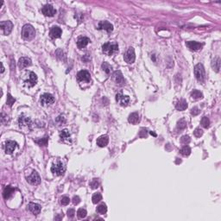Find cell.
Instances as JSON below:
<instances>
[{
	"label": "cell",
	"mask_w": 221,
	"mask_h": 221,
	"mask_svg": "<svg viewBox=\"0 0 221 221\" xmlns=\"http://www.w3.org/2000/svg\"><path fill=\"white\" fill-rule=\"evenodd\" d=\"M77 80L79 81L89 82L91 81V74L87 70H81L77 74Z\"/></svg>",
	"instance_id": "obj_9"
},
{
	"label": "cell",
	"mask_w": 221,
	"mask_h": 221,
	"mask_svg": "<svg viewBox=\"0 0 221 221\" xmlns=\"http://www.w3.org/2000/svg\"><path fill=\"white\" fill-rule=\"evenodd\" d=\"M108 142H109V138L106 135L101 136L97 139V145H98L99 147H105L108 144Z\"/></svg>",
	"instance_id": "obj_22"
},
{
	"label": "cell",
	"mask_w": 221,
	"mask_h": 221,
	"mask_svg": "<svg viewBox=\"0 0 221 221\" xmlns=\"http://www.w3.org/2000/svg\"><path fill=\"white\" fill-rule=\"evenodd\" d=\"M200 124H201V125H202L204 128H208L209 125H210V120L208 119V118L203 117L202 119H201V121H200Z\"/></svg>",
	"instance_id": "obj_34"
},
{
	"label": "cell",
	"mask_w": 221,
	"mask_h": 221,
	"mask_svg": "<svg viewBox=\"0 0 221 221\" xmlns=\"http://www.w3.org/2000/svg\"><path fill=\"white\" fill-rule=\"evenodd\" d=\"M89 43H90V39L88 37H85V36L80 37L77 41V46L80 49H82V48H86L88 45Z\"/></svg>",
	"instance_id": "obj_20"
},
{
	"label": "cell",
	"mask_w": 221,
	"mask_h": 221,
	"mask_svg": "<svg viewBox=\"0 0 221 221\" xmlns=\"http://www.w3.org/2000/svg\"><path fill=\"white\" fill-rule=\"evenodd\" d=\"M213 67L215 69L216 72L220 71V58H217V59L213 60Z\"/></svg>",
	"instance_id": "obj_29"
},
{
	"label": "cell",
	"mask_w": 221,
	"mask_h": 221,
	"mask_svg": "<svg viewBox=\"0 0 221 221\" xmlns=\"http://www.w3.org/2000/svg\"><path fill=\"white\" fill-rule=\"evenodd\" d=\"M18 123H19L20 127H28V126H30L31 120L30 118H28L24 115H22L18 118Z\"/></svg>",
	"instance_id": "obj_15"
},
{
	"label": "cell",
	"mask_w": 221,
	"mask_h": 221,
	"mask_svg": "<svg viewBox=\"0 0 221 221\" xmlns=\"http://www.w3.org/2000/svg\"><path fill=\"white\" fill-rule=\"evenodd\" d=\"M147 135H148V131H147L146 129H142V130H141V131L139 132V136H140V137H142V138L146 137V136H147Z\"/></svg>",
	"instance_id": "obj_42"
},
{
	"label": "cell",
	"mask_w": 221,
	"mask_h": 221,
	"mask_svg": "<svg viewBox=\"0 0 221 221\" xmlns=\"http://www.w3.org/2000/svg\"><path fill=\"white\" fill-rule=\"evenodd\" d=\"M194 75L197 81H199L200 82H204L206 78V73L202 64H197L194 67Z\"/></svg>",
	"instance_id": "obj_4"
},
{
	"label": "cell",
	"mask_w": 221,
	"mask_h": 221,
	"mask_svg": "<svg viewBox=\"0 0 221 221\" xmlns=\"http://www.w3.org/2000/svg\"><path fill=\"white\" fill-rule=\"evenodd\" d=\"M36 143H38L39 145H47V143H48V137L45 136L43 138H41V139H39V140H36Z\"/></svg>",
	"instance_id": "obj_39"
},
{
	"label": "cell",
	"mask_w": 221,
	"mask_h": 221,
	"mask_svg": "<svg viewBox=\"0 0 221 221\" xmlns=\"http://www.w3.org/2000/svg\"><path fill=\"white\" fill-rule=\"evenodd\" d=\"M193 134H194V136H195L196 137H200V136H202V134H203V131H202L200 128H197V129H195V131H193Z\"/></svg>",
	"instance_id": "obj_41"
},
{
	"label": "cell",
	"mask_w": 221,
	"mask_h": 221,
	"mask_svg": "<svg viewBox=\"0 0 221 221\" xmlns=\"http://www.w3.org/2000/svg\"><path fill=\"white\" fill-rule=\"evenodd\" d=\"M98 30H105L108 33H111L113 30V25L107 21H101L98 25Z\"/></svg>",
	"instance_id": "obj_12"
},
{
	"label": "cell",
	"mask_w": 221,
	"mask_h": 221,
	"mask_svg": "<svg viewBox=\"0 0 221 221\" xmlns=\"http://www.w3.org/2000/svg\"><path fill=\"white\" fill-rule=\"evenodd\" d=\"M176 108L178 111H184L187 108V103L185 99H181L180 100L176 105Z\"/></svg>",
	"instance_id": "obj_25"
},
{
	"label": "cell",
	"mask_w": 221,
	"mask_h": 221,
	"mask_svg": "<svg viewBox=\"0 0 221 221\" xmlns=\"http://www.w3.org/2000/svg\"><path fill=\"white\" fill-rule=\"evenodd\" d=\"M87 213L86 209H84V208H80V209L77 211V216H78V218H80V219L85 218V217L87 216Z\"/></svg>",
	"instance_id": "obj_33"
},
{
	"label": "cell",
	"mask_w": 221,
	"mask_h": 221,
	"mask_svg": "<svg viewBox=\"0 0 221 221\" xmlns=\"http://www.w3.org/2000/svg\"><path fill=\"white\" fill-rule=\"evenodd\" d=\"M180 154H181L182 156H189L190 153H191V149H190V147H188V146H184V147L180 149Z\"/></svg>",
	"instance_id": "obj_28"
},
{
	"label": "cell",
	"mask_w": 221,
	"mask_h": 221,
	"mask_svg": "<svg viewBox=\"0 0 221 221\" xmlns=\"http://www.w3.org/2000/svg\"><path fill=\"white\" fill-rule=\"evenodd\" d=\"M74 214H75V212H74V209H69V210L67 211V216H68L69 218H73V217L74 216Z\"/></svg>",
	"instance_id": "obj_46"
},
{
	"label": "cell",
	"mask_w": 221,
	"mask_h": 221,
	"mask_svg": "<svg viewBox=\"0 0 221 221\" xmlns=\"http://www.w3.org/2000/svg\"><path fill=\"white\" fill-rule=\"evenodd\" d=\"M60 137L63 141H70V133H69V131L67 130V129L61 131L60 132Z\"/></svg>",
	"instance_id": "obj_26"
},
{
	"label": "cell",
	"mask_w": 221,
	"mask_h": 221,
	"mask_svg": "<svg viewBox=\"0 0 221 221\" xmlns=\"http://www.w3.org/2000/svg\"><path fill=\"white\" fill-rule=\"evenodd\" d=\"M69 202H70V199H69L68 197H67V196L62 197V198H61V203L63 206H67V205H68V204H69Z\"/></svg>",
	"instance_id": "obj_40"
},
{
	"label": "cell",
	"mask_w": 221,
	"mask_h": 221,
	"mask_svg": "<svg viewBox=\"0 0 221 221\" xmlns=\"http://www.w3.org/2000/svg\"><path fill=\"white\" fill-rule=\"evenodd\" d=\"M65 118H64V117H62V116H59L57 118H56V122H58L59 124H63V123H65Z\"/></svg>",
	"instance_id": "obj_45"
},
{
	"label": "cell",
	"mask_w": 221,
	"mask_h": 221,
	"mask_svg": "<svg viewBox=\"0 0 221 221\" xmlns=\"http://www.w3.org/2000/svg\"><path fill=\"white\" fill-rule=\"evenodd\" d=\"M112 77H113V80L115 81L116 83H118V84H119V85H123V84L125 83L124 76H123V74H122V73H121L120 71H116V72L113 74Z\"/></svg>",
	"instance_id": "obj_19"
},
{
	"label": "cell",
	"mask_w": 221,
	"mask_h": 221,
	"mask_svg": "<svg viewBox=\"0 0 221 221\" xmlns=\"http://www.w3.org/2000/svg\"><path fill=\"white\" fill-rule=\"evenodd\" d=\"M97 212L100 214H105L106 212H107V207L105 204H102V205H99L98 207H97Z\"/></svg>",
	"instance_id": "obj_31"
},
{
	"label": "cell",
	"mask_w": 221,
	"mask_h": 221,
	"mask_svg": "<svg viewBox=\"0 0 221 221\" xmlns=\"http://www.w3.org/2000/svg\"><path fill=\"white\" fill-rule=\"evenodd\" d=\"M15 101H16V99L9 93V94L7 95V104H8V105L12 106V105L15 103Z\"/></svg>",
	"instance_id": "obj_36"
},
{
	"label": "cell",
	"mask_w": 221,
	"mask_h": 221,
	"mask_svg": "<svg viewBox=\"0 0 221 221\" xmlns=\"http://www.w3.org/2000/svg\"><path fill=\"white\" fill-rule=\"evenodd\" d=\"M187 127V122L185 119H180L178 123H177V129L179 130H184Z\"/></svg>",
	"instance_id": "obj_32"
},
{
	"label": "cell",
	"mask_w": 221,
	"mask_h": 221,
	"mask_svg": "<svg viewBox=\"0 0 221 221\" xmlns=\"http://www.w3.org/2000/svg\"><path fill=\"white\" fill-rule=\"evenodd\" d=\"M150 134H151V135H153V136H156V134H155L154 132H150Z\"/></svg>",
	"instance_id": "obj_48"
},
{
	"label": "cell",
	"mask_w": 221,
	"mask_h": 221,
	"mask_svg": "<svg viewBox=\"0 0 221 221\" xmlns=\"http://www.w3.org/2000/svg\"><path fill=\"white\" fill-rule=\"evenodd\" d=\"M61 33H62V31H61V28H59V27H57V26H54V27H52V29L50 30L49 35H50V36H51L52 38L55 39V38L61 37Z\"/></svg>",
	"instance_id": "obj_16"
},
{
	"label": "cell",
	"mask_w": 221,
	"mask_h": 221,
	"mask_svg": "<svg viewBox=\"0 0 221 221\" xmlns=\"http://www.w3.org/2000/svg\"><path fill=\"white\" fill-rule=\"evenodd\" d=\"M102 68H103V70H104L106 74H110V72H111V70H112V67H111L107 62H104V63L102 64Z\"/></svg>",
	"instance_id": "obj_35"
},
{
	"label": "cell",
	"mask_w": 221,
	"mask_h": 221,
	"mask_svg": "<svg viewBox=\"0 0 221 221\" xmlns=\"http://www.w3.org/2000/svg\"><path fill=\"white\" fill-rule=\"evenodd\" d=\"M200 112V109H199L198 107H193V108L191 110V114L193 115V116H197Z\"/></svg>",
	"instance_id": "obj_43"
},
{
	"label": "cell",
	"mask_w": 221,
	"mask_h": 221,
	"mask_svg": "<svg viewBox=\"0 0 221 221\" xmlns=\"http://www.w3.org/2000/svg\"><path fill=\"white\" fill-rule=\"evenodd\" d=\"M0 27H1L3 34L4 36H7L11 32L12 28H13V24L10 21H3V22L0 23Z\"/></svg>",
	"instance_id": "obj_5"
},
{
	"label": "cell",
	"mask_w": 221,
	"mask_h": 221,
	"mask_svg": "<svg viewBox=\"0 0 221 221\" xmlns=\"http://www.w3.org/2000/svg\"><path fill=\"white\" fill-rule=\"evenodd\" d=\"M102 50L106 55H112L118 51V46L117 43H106L102 46Z\"/></svg>",
	"instance_id": "obj_2"
},
{
	"label": "cell",
	"mask_w": 221,
	"mask_h": 221,
	"mask_svg": "<svg viewBox=\"0 0 221 221\" xmlns=\"http://www.w3.org/2000/svg\"><path fill=\"white\" fill-rule=\"evenodd\" d=\"M51 172L54 176H57L63 175L64 172H65V167H64L63 163L61 161H59V160L54 162L53 163L52 167H51Z\"/></svg>",
	"instance_id": "obj_3"
},
{
	"label": "cell",
	"mask_w": 221,
	"mask_h": 221,
	"mask_svg": "<svg viewBox=\"0 0 221 221\" xmlns=\"http://www.w3.org/2000/svg\"><path fill=\"white\" fill-rule=\"evenodd\" d=\"M191 97L193 99H199V98H203V94L201 92L198 91V90H193L191 92Z\"/></svg>",
	"instance_id": "obj_27"
},
{
	"label": "cell",
	"mask_w": 221,
	"mask_h": 221,
	"mask_svg": "<svg viewBox=\"0 0 221 221\" xmlns=\"http://www.w3.org/2000/svg\"><path fill=\"white\" fill-rule=\"evenodd\" d=\"M129 122L132 125H136L139 123L140 121V118H139V115L137 112H133L131 113L130 116H129V118H128Z\"/></svg>",
	"instance_id": "obj_24"
},
{
	"label": "cell",
	"mask_w": 221,
	"mask_h": 221,
	"mask_svg": "<svg viewBox=\"0 0 221 221\" xmlns=\"http://www.w3.org/2000/svg\"><path fill=\"white\" fill-rule=\"evenodd\" d=\"M41 104L43 105H48L54 102V98L50 93H44L41 96Z\"/></svg>",
	"instance_id": "obj_7"
},
{
	"label": "cell",
	"mask_w": 221,
	"mask_h": 221,
	"mask_svg": "<svg viewBox=\"0 0 221 221\" xmlns=\"http://www.w3.org/2000/svg\"><path fill=\"white\" fill-rule=\"evenodd\" d=\"M1 67H2V68H1V73L3 74V71H4V67H3V63H1Z\"/></svg>",
	"instance_id": "obj_47"
},
{
	"label": "cell",
	"mask_w": 221,
	"mask_h": 221,
	"mask_svg": "<svg viewBox=\"0 0 221 221\" xmlns=\"http://www.w3.org/2000/svg\"><path fill=\"white\" fill-rule=\"evenodd\" d=\"M190 141H191V139H190V137H189L188 136H183L180 138V143H181L182 144H185V145L188 144V143H190Z\"/></svg>",
	"instance_id": "obj_37"
},
{
	"label": "cell",
	"mask_w": 221,
	"mask_h": 221,
	"mask_svg": "<svg viewBox=\"0 0 221 221\" xmlns=\"http://www.w3.org/2000/svg\"><path fill=\"white\" fill-rule=\"evenodd\" d=\"M29 210L32 213H34L35 215H37L41 212V206L38 205V204H36V203H30L29 204Z\"/></svg>",
	"instance_id": "obj_21"
},
{
	"label": "cell",
	"mask_w": 221,
	"mask_h": 221,
	"mask_svg": "<svg viewBox=\"0 0 221 221\" xmlns=\"http://www.w3.org/2000/svg\"><path fill=\"white\" fill-rule=\"evenodd\" d=\"M17 147V143L14 141H7L5 143V151L7 154H11L15 149Z\"/></svg>",
	"instance_id": "obj_14"
},
{
	"label": "cell",
	"mask_w": 221,
	"mask_h": 221,
	"mask_svg": "<svg viewBox=\"0 0 221 221\" xmlns=\"http://www.w3.org/2000/svg\"><path fill=\"white\" fill-rule=\"evenodd\" d=\"M98 186H99V182L98 181V180H97V179H93V180L91 181V183H90V187H91L92 189H96V188H98Z\"/></svg>",
	"instance_id": "obj_38"
},
{
	"label": "cell",
	"mask_w": 221,
	"mask_h": 221,
	"mask_svg": "<svg viewBox=\"0 0 221 221\" xmlns=\"http://www.w3.org/2000/svg\"><path fill=\"white\" fill-rule=\"evenodd\" d=\"M31 65V60L28 57H21L18 61V66L20 68H25Z\"/></svg>",
	"instance_id": "obj_17"
},
{
	"label": "cell",
	"mask_w": 221,
	"mask_h": 221,
	"mask_svg": "<svg viewBox=\"0 0 221 221\" xmlns=\"http://www.w3.org/2000/svg\"><path fill=\"white\" fill-rule=\"evenodd\" d=\"M27 180L32 185H37L41 182V178H40L37 172L34 171L30 176L27 178Z\"/></svg>",
	"instance_id": "obj_13"
},
{
	"label": "cell",
	"mask_w": 221,
	"mask_h": 221,
	"mask_svg": "<svg viewBox=\"0 0 221 221\" xmlns=\"http://www.w3.org/2000/svg\"><path fill=\"white\" fill-rule=\"evenodd\" d=\"M186 45L188 48H190L191 50H193V51H198L200 49L202 48L203 47V44L202 43H197V42H187L186 43Z\"/></svg>",
	"instance_id": "obj_18"
},
{
	"label": "cell",
	"mask_w": 221,
	"mask_h": 221,
	"mask_svg": "<svg viewBox=\"0 0 221 221\" xmlns=\"http://www.w3.org/2000/svg\"><path fill=\"white\" fill-rule=\"evenodd\" d=\"M36 36V30L30 24H25L22 30V36L24 40H32Z\"/></svg>",
	"instance_id": "obj_1"
},
{
	"label": "cell",
	"mask_w": 221,
	"mask_h": 221,
	"mask_svg": "<svg viewBox=\"0 0 221 221\" xmlns=\"http://www.w3.org/2000/svg\"><path fill=\"white\" fill-rule=\"evenodd\" d=\"M136 59V54H135V50L133 48H129V49L126 51L125 54V61L127 63H133Z\"/></svg>",
	"instance_id": "obj_11"
},
{
	"label": "cell",
	"mask_w": 221,
	"mask_h": 221,
	"mask_svg": "<svg viewBox=\"0 0 221 221\" xmlns=\"http://www.w3.org/2000/svg\"><path fill=\"white\" fill-rule=\"evenodd\" d=\"M36 82H37V76L36 75L35 73L30 72L28 78L24 81L25 86L28 87H34L36 84Z\"/></svg>",
	"instance_id": "obj_6"
},
{
	"label": "cell",
	"mask_w": 221,
	"mask_h": 221,
	"mask_svg": "<svg viewBox=\"0 0 221 221\" xmlns=\"http://www.w3.org/2000/svg\"><path fill=\"white\" fill-rule=\"evenodd\" d=\"M116 101L122 106H126L128 105L130 102V98L128 96H125L122 93H118L116 95Z\"/></svg>",
	"instance_id": "obj_10"
},
{
	"label": "cell",
	"mask_w": 221,
	"mask_h": 221,
	"mask_svg": "<svg viewBox=\"0 0 221 221\" xmlns=\"http://www.w3.org/2000/svg\"><path fill=\"white\" fill-rule=\"evenodd\" d=\"M80 202H81L80 197H79V196H74V198H73V203H74V205H78Z\"/></svg>",
	"instance_id": "obj_44"
},
{
	"label": "cell",
	"mask_w": 221,
	"mask_h": 221,
	"mask_svg": "<svg viewBox=\"0 0 221 221\" xmlns=\"http://www.w3.org/2000/svg\"><path fill=\"white\" fill-rule=\"evenodd\" d=\"M14 191H15V189H14L13 187H11L10 186H7V187L4 188L3 193V198H4L5 200L9 199V198L11 196V194L14 193Z\"/></svg>",
	"instance_id": "obj_23"
},
{
	"label": "cell",
	"mask_w": 221,
	"mask_h": 221,
	"mask_svg": "<svg viewBox=\"0 0 221 221\" xmlns=\"http://www.w3.org/2000/svg\"><path fill=\"white\" fill-rule=\"evenodd\" d=\"M102 199V195L99 193H96L92 195V203L94 204H97L98 202H99Z\"/></svg>",
	"instance_id": "obj_30"
},
{
	"label": "cell",
	"mask_w": 221,
	"mask_h": 221,
	"mask_svg": "<svg viewBox=\"0 0 221 221\" xmlns=\"http://www.w3.org/2000/svg\"><path fill=\"white\" fill-rule=\"evenodd\" d=\"M42 12L46 17H54L56 13V10L51 4H46L43 7Z\"/></svg>",
	"instance_id": "obj_8"
}]
</instances>
